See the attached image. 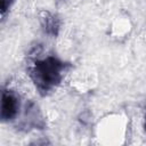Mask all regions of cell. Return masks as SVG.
Here are the masks:
<instances>
[{"mask_svg": "<svg viewBox=\"0 0 146 146\" xmlns=\"http://www.w3.org/2000/svg\"><path fill=\"white\" fill-rule=\"evenodd\" d=\"M18 108V103L16 97L11 92L5 91L2 94V102H1V116L2 119H11L16 115Z\"/></svg>", "mask_w": 146, "mask_h": 146, "instance_id": "1", "label": "cell"}]
</instances>
